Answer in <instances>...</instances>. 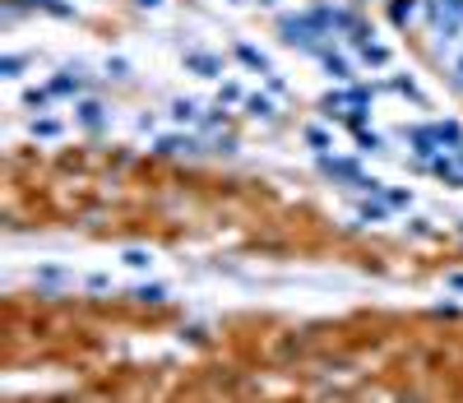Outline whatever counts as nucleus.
I'll use <instances>...</instances> for the list:
<instances>
[{"label":"nucleus","instance_id":"nucleus-1","mask_svg":"<svg viewBox=\"0 0 463 403\" xmlns=\"http://www.w3.org/2000/svg\"><path fill=\"white\" fill-rule=\"evenodd\" d=\"M431 23H436V33H459L463 28V0H436L431 5Z\"/></svg>","mask_w":463,"mask_h":403},{"label":"nucleus","instance_id":"nucleus-2","mask_svg":"<svg viewBox=\"0 0 463 403\" xmlns=\"http://www.w3.org/2000/svg\"><path fill=\"white\" fill-rule=\"evenodd\" d=\"M79 121L89 125V130H98V125H102V107H98V102H84V107H79Z\"/></svg>","mask_w":463,"mask_h":403},{"label":"nucleus","instance_id":"nucleus-3","mask_svg":"<svg viewBox=\"0 0 463 403\" xmlns=\"http://www.w3.org/2000/svg\"><path fill=\"white\" fill-rule=\"evenodd\" d=\"M190 70H199V75H222V65H218V60H213V56H190Z\"/></svg>","mask_w":463,"mask_h":403},{"label":"nucleus","instance_id":"nucleus-4","mask_svg":"<svg viewBox=\"0 0 463 403\" xmlns=\"http://www.w3.org/2000/svg\"><path fill=\"white\" fill-rule=\"evenodd\" d=\"M236 56H241L246 65H255V70H265V65H269V60L260 56V51H255V46H236Z\"/></svg>","mask_w":463,"mask_h":403},{"label":"nucleus","instance_id":"nucleus-5","mask_svg":"<svg viewBox=\"0 0 463 403\" xmlns=\"http://www.w3.org/2000/svg\"><path fill=\"white\" fill-rule=\"evenodd\" d=\"M412 10H417V5H412V0H394V5H389V14H394V23L412 19Z\"/></svg>","mask_w":463,"mask_h":403},{"label":"nucleus","instance_id":"nucleus-6","mask_svg":"<svg viewBox=\"0 0 463 403\" xmlns=\"http://www.w3.org/2000/svg\"><path fill=\"white\" fill-rule=\"evenodd\" d=\"M51 93H79V79H56V84H51Z\"/></svg>","mask_w":463,"mask_h":403},{"label":"nucleus","instance_id":"nucleus-7","mask_svg":"<svg viewBox=\"0 0 463 403\" xmlns=\"http://www.w3.org/2000/svg\"><path fill=\"white\" fill-rule=\"evenodd\" d=\"M125 264H130V269H148V255H144V250H125Z\"/></svg>","mask_w":463,"mask_h":403},{"label":"nucleus","instance_id":"nucleus-8","mask_svg":"<svg viewBox=\"0 0 463 403\" xmlns=\"http://www.w3.org/2000/svg\"><path fill=\"white\" fill-rule=\"evenodd\" d=\"M134 297H139V302H163L167 292H163V288H139V292H134Z\"/></svg>","mask_w":463,"mask_h":403},{"label":"nucleus","instance_id":"nucleus-9","mask_svg":"<svg viewBox=\"0 0 463 403\" xmlns=\"http://www.w3.org/2000/svg\"><path fill=\"white\" fill-rule=\"evenodd\" d=\"M195 116V102H177V121H190Z\"/></svg>","mask_w":463,"mask_h":403},{"label":"nucleus","instance_id":"nucleus-10","mask_svg":"<svg viewBox=\"0 0 463 403\" xmlns=\"http://www.w3.org/2000/svg\"><path fill=\"white\" fill-rule=\"evenodd\" d=\"M450 288H454V292H463V274H450Z\"/></svg>","mask_w":463,"mask_h":403},{"label":"nucleus","instance_id":"nucleus-11","mask_svg":"<svg viewBox=\"0 0 463 403\" xmlns=\"http://www.w3.org/2000/svg\"><path fill=\"white\" fill-rule=\"evenodd\" d=\"M454 75H459V89H463V60H459V65H454Z\"/></svg>","mask_w":463,"mask_h":403},{"label":"nucleus","instance_id":"nucleus-12","mask_svg":"<svg viewBox=\"0 0 463 403\" xmlns=\"http://www.w3.org/2000/svg\"><path fill=\"white\" fill-rule=\"evenodd\" d=\"M139 5H158V0H139Z\"/></svg>","mask_w":463,"mask_h":403}]
</instances>
